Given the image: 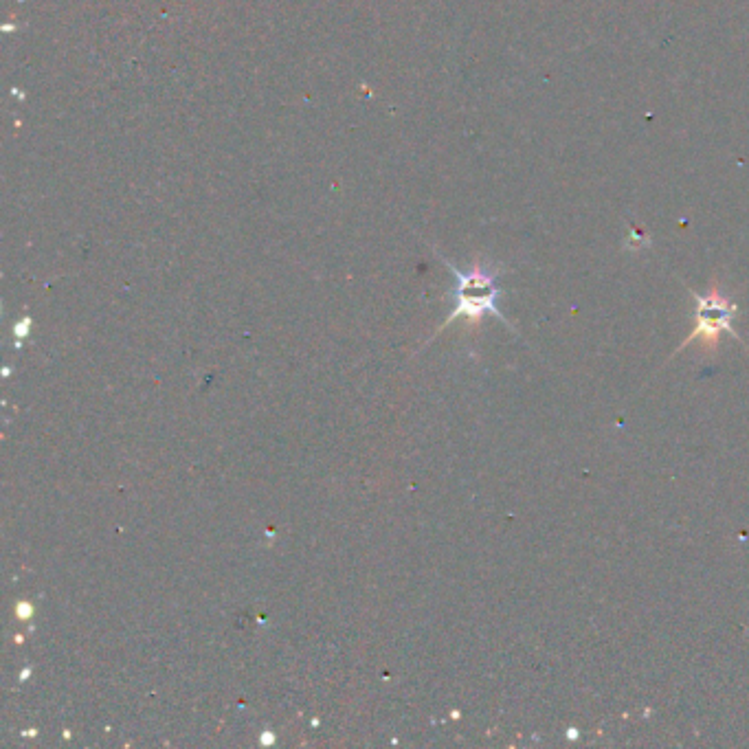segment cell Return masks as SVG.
Listing matches in <instances>:
<instances>
[{"instance_id":"6da1fadb","label":"cell","mask_w":749,"mask_h":749,"mask_svg":"<svg viewBox=\"0 0 749 749\" xmlns=\"http://www.w3.org/2000/svg\"><path fill=\"white\" fill-rule=\"evenodd\" d=\"M444 264L449 266V271L453 273L455 286L451 290L453 310H451V315L446 317L444 326L440 330H444L455 319H466L468 326H479V321H482L486 315H493L506 323L508 328H512V323L503 317V312L499 310V304H497L501 295V288L497 284L501 275L499 266H490L482 260H475L468 271H462V268H457L449 260H444Z\"/></svg>"},{"instance_id":"7a4b0ae2","label":"cell","mask_w":749,"mask_h":749,"mask_svg":"<svg viewBox=\"0 0 749 749\" xmlns=\"http://www.w3.org/2000/svg\"><path fill=\"white\" fill-rule=\"evenodd\" d=\"M690 295L695 299V328H692L688 337L681 341L675 354L686 350L692 341H701L708 354H717L721 334H730V337L743 343V339L734 330V317L736 312H739V306H736V301L732 297L721 293L717 282L710 286L706 295L695 293V290H690ZM673 356H670V359H673Z\"/></svg>"}]
</instances>
